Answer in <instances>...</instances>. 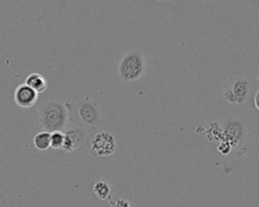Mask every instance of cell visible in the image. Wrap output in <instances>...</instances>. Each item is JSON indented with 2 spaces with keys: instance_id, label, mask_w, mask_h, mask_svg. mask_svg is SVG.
Masks as SVG:
<instances>
[{
  "instance_id": "obj_1",
  "label": "cell",
  "mask_w": 259,
  "mask_h": 207,
  "mask_svg": "<svg viewBox=\"0 0 259 207\" xmlns=\"http://www.w3.org/2000/svg\"><path fill=\"white\" fill-rule=\"evenodd\" d=\"M66 106L69 112V124L72 123V126H79L88 131L98 129L102 125L100 108L89 97L77 102H67Z\"/></svg>"
},
{
  "instance_id": "obj_2",
  "label": "cell",
  "mask_w": 259,
  "mask_h": 207,
  "mask_svg": "<svg viewBox=\"0 0 259 207\" xmlns=\"http://www.w3.org/2000/svg\"><path fill=\"white\" fill-rule=\"evenodd\" d=\"M38 121L46 131H63L69 124V112L66 103L59 100L45 102L38 110Z\"/></svg>"
},
{
  "instance_id": "obj_3",
  "label": "cell",
  "mask_w": 259,
  "mask_h": 207,
  "mask_svg": "<svg viewBox=\"0 0 259 207\" xmlns=\"http://www.w3.org/2000/svg\"><path fill=\"white\" fill-rule=\"evenodd\" d=\"M146 72V61L140 49H131L120 59L117 74L123 83H131L141 79Z\"/></svg>"
},
{
  "instance_id": "obj_4",
  "label": "cell",
  "mask_w": 259,
  "mask_h": 207,
  "mask_svg": "<svg viewBox=\"0 0 259 207\" xmlns=\"http://www.w3.org/2000/svg\"><path fill=\"white\" fill-rule=\"evenodd\" d=\"M251 89L249 79L241 73L232 72L223 85V96L230 104H242Z\"/></svg>"
},
{
  "instance_id": "obj_5",
  "label": "cell",
  "mask_w": 259,
  "mask_h": 207,
  "mask_svg": "<svg viewBox=\"0 0 259 207\" xmlns=\"http://www.w3.org/2000/svg\"><path fill=\"white\" fill-rule=\"evenodd\" d=\"M90 152L97 158L111 157L116 149L114 136L107 131H97L90 139Z\"/></svg>"
},
{
  "instance_id": "obj_6",
  "label": "cell",
  "mask_w": 259,
  "mask_h": 207,
  "mask_svg": "<svg viewBox=\"0 0 259 207\" xmlns=\"http://www.w3.org/2000/svg\"><path fill=\"white\" fill-rule=\"evenodd\" d=\"M65 141L61 153H69L79 149L85 142L87 137V130L79 126H70L64 131Z\"/></svg>"
},
{
  "instance_id": "obj_7",
  "label": "cell",
  "mask_w": 259,
  "mask_h": 207,
  "mask_svg": "<svg viewBox=\"0 0 259 207\" xmlns=\"http://www.w3.org/2000/svg\"><path fill=\"white\" fill-rule=\"evenodd\" d=\"M38 99V93L27 86L25 83L18 85L14 90V102L21 108L32 107Z\"/></svg>"
},
{
  "instance_id": "obj_8",
  "label": "cell",
  "mask_w": 259,
  "mask_h": 207,
  "mask_svg": "<svg viewBox=\"0 0 259 207\" xmlns=\"http://www.w3.org/2000/svg\"><path fill=\"white\" fill-rule=\"evenodd\" d=\"M27 86L33 89L36 93H44L48 89V83L45 77L39 73H31L25 78L24 82Z\"/></svg>"
},
{
  "instance_id": "obj_9",
  "label": "cell",
  "mask_w": 259,
  "mask_h": 207,
  "mask_svg": "<svg viewBox=\"0 0 259 207\" xmlns=\"http://www.w3.org/2000/svg\"><path fill=\"white\" fill-rule=\"evenodd\" d=\"M33 145L38 150H47L51 147V132L49 131H39L37 132L32 139Z\"/></svg>"
},
{
  "instance_id": "obj_10",
  "label": "cell",
  "mask_w": 259,
  "mask_h": 207,
  "mask_svg": "<svg viewBox=\"0 0 259 207\" xmlns=\"http://www.w3.org/2000/svg\"><path fill=\"white\" fill-rule=\"evenodd\" d=\"M92 191L94 193V195L100 199V200H107L108 197L110 196L111 193V188L109 186L108 183H106L105 181H97L94 183Z\"/></svg>"
},
{
  "instance_id": "obj_11",
  "label": "cell",
  "mask_w": 259,
  "mask_h": 207,
  "mask_svg": "<svg viewBox=\"0 0 259 207\" xmlns=\"http://www.w3.org/2000/svg\"><path fill=\"white\" fill-rule=\"evenodd\" d=\"M107 201L111 207H131V201L125 196H116L112 192Z\"/></svg>"
},
{
  "instance_id": "obj_12",
  "label": "cell",
  "mask_w": 259,
  "mask_h": 207,
  "mask_svg": "<svg viewBox=\"0 0 259 207\" xmlns=\"http://www.w3.org/2000/svg\"><path fill=\"white\" fill-rule=\"evenodd\" d=\"M64 141H65L64 131L51 132V147L52 148L61 150L63 148Z\"/></svg>"
},
{
  "instance_id": "obj_13",
  "label": "cell",
  "mask_w": 259,
  "mask_h": 207,
  "mask_svg": "<svg viewBox=\"0 0 259 207\" xmlns=\"http://www.w3.org/2000/svg\"><path fill=\"white\" fill-rule=\"evenodd\" d=\"M254 104L256 109L259 111V90L256 92L255 96H254Z\"/></svg>"
},
{
  "instance_id": "obj_14",
  "label": "cell",
  "mask_w": 259,
  "mask_h": 207,
  "mask_svg": "<svg viewBox=\"0 0 259 207\" xmlns=\"http://www.w3.org/2000/svg\"><path fill=\"white\" fill-rule=\"evenodd\" d=\"M0 207H6V199L1 192H0Z\"/></svg>"
},
{
  "instance_id": "obj_15",
  "label": "cell",
  "mask_w": 259,
  "mask_h": 207,
  "mask_svg": "<svg viewBox=\"0 0 259 207\" xmlns=\"http://www.w3.org/2000/svg\"><path fill=\"white\" fill-rule=\"evenodd\" d=\"M158 1H160V2H167V1H170V0H158Z\"/></svg>"
}]
</instances>
